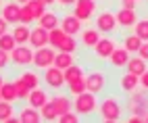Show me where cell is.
<instances>
[{
	"label": "cell",
	"instance_id": "obj_12",
	"mask_svg": "<svg viewBox=\"0 0 148 123\" xmlns=\"http://www.w3.org/2000/svg\"><path fill=\"white\" fill-rule=\"evenodd\" d=\"M117 23H119L121 27H134L136 21H138V13H136V8H125L121 6L119 11H117Z\"/></svg>",
	"mask_w": 148,
	"mask_h": 123
},
{
	"label": "cell",
	"instance_id": "obj_10",
	"mask_svg": "<svg viewBox=\"0 0 148 123\" xmlns=\"http://www.w3.org/2000/svg\"><path fill=\"white\" fill-rule=\"evenodd\" d=\"M117 48V44L113 42L111 38H100L96 42V46H94V54L98 56V58H102V60H106L108 56L113 54V50Z\"/></svg>",
	"mask_w": 148,
	"mask_h": 123
},
{
	"label": "cell",
	"instance_id": "obj_21",
	"mask_svg": "<svg viewBox=\"0 0 148 123\" xmlns=\"http://www.w3.org/2000/svg\"><path fill=\"white\" fill-rule=\"evenodd\" d=\"M52 102H54L58 115H63V113H67V111L73 109V100L69 98L67 94H56V96H52Z\"/></svg>",
	"mask_w": 148,
	"mask_h": 123
},
{
	"label": "cell",
	"instance_id": "obj_45",
	"mask_svg": "<svg viewBox=\"0 0 148 123\" xmlns=\"http://www.w3.org/2000/svg\"><path fill=\"white\" fill-rule=\"evenodd\" d=\"M56 2H58V4H63V6H73L77 0H56Z\"/></svg>",
	"mask_w": 148,
	"mask_h": 123
},
{
	"label": "cell",
	"instance_id": "obj_4",
	"mask_svg": "<svg viewBox=\"0 0 148 123\" xmlns=\"http://www.w3.org/2000/svg\"><path fill=\"white\" fill-rule=\"evenodd\" d=\"M54 56H56V52H54V48H48V46H42V48H36L34 50V67L36 69H48V67H52L54 65Z\"/></svg>",
	"mask_w": 148,
	"mask_h": 123
},
{
	"label": "cell",
	"instance_id": "obj_34",
	"mask_svg": "<svg viewBox=\"0 0 148 123\" xmlns=\"http://www.w3.org/2000/svg\"><path fill=\"white\" fill-rule=\"evenodd\" d=\"M63 73H65V81H67V84H71L73 79H77V77H82V75H84V69H82L79 65H75V63H73L71 67H67Z\"/></svg>",
	"mask_w": 148,
	"mask_h": 123
},
{
	"label": "cell",
	"instance_id": "obj_5",
	"mask_svg": "<svg viewBox=\"0 0 148 123\" xmlns=\"http://www.w3.org/2000/svg\"><path fill=\"white\" fill-rule=\"evenodd\" d=\"M42 79H44V84L48 86V88H52V90H61L67 81H65V73H63V69H58V67H48V69H44V75H42Z\"/></svg>",
	"mask_w": 148,
	"mask_h": 123
},
{
	"label": "cell",
	"instance_id": "obj_32",
	"mask_svg": "<svg viewBox=\"0 0 148 123\" xmlns=\"http://www.w3.org/2000/svg\"><path fill=\"white\" fill-rule=\"evenodd\" d=\"M67 86H69V94H71V96L82 94V92H86V90H88V86H86V75H82V77L73 79L71 84H67Z\"/></svg>",
	"mask_w": 148,
	"mask_h": 123
},
{
	"label": "cell",
	"instance_id": "obj_25",
	"mask_svg": "<svg viewBox=\"0 0 148 123\" xmlns=\"http://www.w3.org/2000/svg\"><path fill=\"white\" fill-rule=\"evenodd\" d=\"M0 96H2V100H6V102H17L19 100L13 81H4V84L0 86Z\"/></svg>",
	"mask_w": 148,
	"mask_h": 123
},
{
	"label": "cell",
	"instance_id": "obj_20",
	"mask_svg": "<svg viewBox=\"0 0 148 123\" xmlns=\"http://www.w3.org/2000/svg\"><path fill=\"white\" fill-rule=\"evenodd\" d=\"M29 36H32V27L25 23H17L13 27V38L17 44H29Z\"/></svg>",
	"mask_w": 148,
	"mask_h": 123
},
{
	"label": "cell",
	"instance_id": "obj_8",
	"mask_svg": "<svg viewBox=\"0 0 148 123\" xmlns=\"http://www.w3.org/2000/svg\"><path fill=\"white\" fill-rule=\"evenodd\" d=\"M86 86H88V92H92V94L98 96L106 88V75L102 71H92V73L86 77Z\"/></svg>",
	"mask_w": 148,
	"mask_h": 123
},
{
	"label": "cell",
	"instance_id": "obj_40",
	"mask_svg": "<svg viewBox=\"0 0 148 123\" xmlns=\"http://www.w3.org/2000/svg\"><path fill=\"white\" fill-rule=\"evenodd\" d=\"M8 60H11V54H8L6 50H2V48H0V71L8 67Z\"/></svg>",
	"mask_w": 148,
	"mask_h": 123
},
{
	"label": "cell",
	"instance_id": "obj_30",
	"mask_svg": "<svg viewBox=\"0 0 148 123\" xmlns=\"http://www.w3.org/2000/svg\"><path fill=\"white\" fill-rule=\"evenodd\" d=\"M56 50H61V52H71V54H75L77 52V40H75V36H65V40L61 42V46H58Z\"/></svg>",
	"mask_w": 148,
	"mask_h": 123
},
{
	"label": "cell",
	"instance_id": "obj_15",
	"mask_svg": "<svg viewBox=\"0 0 148 123\" xmlns=\"http://www.w3.org/2000/svg\"><path fill=\"white\" fill-rule=\"evenodd\" d=\"M127 60H130V52L121 46V48H115L113 50V54L108 56V63H111L113 69H123L127 65Z\"/></svg>",
	"mask_w": 148,
	"mask_h": 123
},
{
	"label": "cell",
	"instance_id": "obj_33",
	"mask_svg": "<svg viewBox=\"0 0 148 123\" xmlns=\"http://www.w3.org/2000/svg\"><path fill=\"white\" fill-rule=\"evenodd\" d=\"M19 77H21L23 81H25V84L29 86V90H34V88H38V86H40V75H38L36 73V71H23V73L21 75H19Z\"/></svg>",
	"mask_w": 148,
	"mask_h": 123
},
{
	"label": "cell",
	"instance_id": "obj_28",
	"mask_svg": "<svg viewBox=\"0 0 148 123\" xmlns=\"http://www.w3.org/2000/svg\"><path fill=\"white\" fill-rule=\"evenodd\" d=\"M40 115H42L44 121H56L58 119V113H56V107H54L52 100H48L46 104L40 109Z\"/></svg>",
	"mask_w": 148,
	"mask_h": 123
},
{
	"label": "cell",
	"instance_id": "obj_36",
	"mask_svg": "<svg viewBox=\"0 0 148 123\" xmlns=\"http://www.w3.org/2000/svg\"><path fill=\"white\" fill-rule=\"evenodd\" d=\"M136 36H140L142 38V42H148V19H142V21H140V19H138V21H136Z\"/></svg>",
	"mask_w": 148,
	"mask_h": 123
},
{
	"label": "cell",
	"instance_id": "obj_23",
	"mask_svg": "<svg viewBox=\"0 0 148 123\" xmlns=\"http://www.w3.org/2000/svg\"><path fill=\"white\" fill-rule=\"evenodd\" d=\"M38 25H42L44 29H54V27H58V15L52 13V11H46L38 19Z\"/></svg>",
	"mask_w": 148,
	"mask_h": 123
},
{
	"label": "cell",
	"instance_id": "obj_31",
	"mask_svg": "<svg viewBox=\"0 0 148 123\" xmlns=\"http://www.w3.org/2000/svg\"><path fill=\"white\" fill-rule=\"evenodd\" d=\"M29 11H32V15H34V19L38 21V19H40L44 13H46V4L42 2V0H29V2L25 4Z\"/></svg>",
	"mask_w": 148,
	"mask_h": 123
},
{
	"label": "cell",
	"instance_id": "obj_3",
	"mask_svg": "<svg viewBox=\"0 0 148 123\" xmlns=\"http://www.w3.org/2000/svg\"><path fill=\"white\" fill-rule=\"evenodd\" d=\"M11 63L15 67H27L34 63V48L27 44H17L11 50Z\"/></svg>",
	"mask_w": 148,
	"mask_h": 123
},
{
	"label": "cell",
	"instance_id": "obj_18",
	"mask_svg": "<svg viewBox=\"0 0 148 123\" xmlns=\"http://www.w3.org/2000/svg\"><path fill=\"white\" fill-rule=\"evenodd\" d=\"M125 67H127V71H130V73H134V75L140 77L144 71L148 69V63H146V60H144L140 54H138V56H130V60H127Z\"/></svg>",
	"mask_w": 148,
	"mask_h": 123
},
{
	"label": "cell",
	"instance_id": "obj_27",
	"mask_svg": "<svg viewBox=\"0 0 148 123\" xmlns=\"http://www.w3.org/2000/svg\"><path fill=\"white\" fill-rule=\"evenodd\" d=\"M65 32H63V29L61 27H54V29H48V44H50L52 48H58V46H61V42H63V40H65Z\"/></svg>",
	"mask_w": 148,
	"mask_h": 123
},
{
	"label": "cell",
	"instance_id": "obj_16",
	"mask_svg": "<svg viewBox=\"0 0 148 123\" xmlns=\"http://www.w3.org/2000/svg\"><path fill=\"white\" fill-rule=\"evenodd\" d=\"M40 119H42L40 109H36L32 104H27V107H23L21 111H19V121L21 123H38Z\"/></svg>",
	"mask_w": 148,
	"mask_h": 123
},
{
	"label": "cell",
	"instance_id": "obj_48",
	"mask_svg": "<svg viewBox=\"0 0 148 123\" xmlns=\"http://www.w3.org/2000/svg\"><path fill=\"white\" fill-rule=\"evenodd\" d=\"M2 84H4V77H2V75H0V86H2Z\"/></svg>",
	"mask_w": 148,
	"mask_h": 123
},
{
	"label": "cell",
	"instance_id": "obj_35",
	"mask_svg": "<svg viewBox=\"0 0 148 123\" xmlns=\"http://www.w3.org/2000/svg\"><path fill=\"white\" fill-rule=\"evenodd\" d=\"M13 84H15V90H17V98H19V100H27L29 92H32V90H29V86L25 84V81H23L21 77H17V79L13 81Z\"/></svg>",
	"mask_w": 148,
	"mask_h": 123
},
{
	"label": "cell",
	"instance_id": "obj_41",
	"mask_svg": "<svg viewBox=\"0 0 148 123\" xmlns=\"http://www.w3.org/2000/svg\"><path fill=\"white\" fill-rule=\"evenodd\" d=\"M138 54H140L146 63H148V42H142V46L138 48Z\"/></svg>",
	"mask_w": 148,
	"mask_h": 123
},
{
	"label": "cell",
	"instance_id": "obj_19",
	"mask_svg": "<svg viewBox=\"0 0 148 123\" xmlns=\"http://www.w3.org/2000/svg\"><path fill=\"white\" fill-rule=\"evenodd\" d=\"M138 86H140V77L134 75V73H130V71L119 77V88L123 92H134V90H138Z\"/></svg>",
	"mask_w": 148,
	"mask_h": 123
},
{
	"label": "cell",
	"instance_id": "obj_7",
	"mask_svg": "<svg viewBox=\"0 0 148 123\" xmlns=\"http://www.w3.org/2000/svg\"><path fill=\"white\" fill-rule=\"evenodd\" d=\"M117 27H119V23H117V17L115 13L111 11H104L96 17V29L98 32H102V34H113L117 32Z\"/></svg>",
	"mask_w": 148,
	"mask_h": 123
},
{
	"label": "cell",
	"instance_id": "obj_42",
	"mask_svg": "<svg viewBox=\"0 0 148 123\" xmlns=\"http://www.w3.org/2000/svg\"><path fill=\"white\" fill-rule=\"evenodd\" d=\"M140 86H142L144 90H148V69H146L144 73L140 75Z\"/></svg>",
	"mask_w": 148,
	"mask_h": 123
},
{
	"label": "cell",
	"instance_id": "obj_11",
	"mask_svg": "<svg viewBox=\"0 0 148 123\" xmlns=\"http://www.w3.org/2000/svg\"><path fill=\"white\" fill-rule=\"evenodd\" d=\"M0 11H2V17L6 19V23L8 25H17L19 23V11H21V4L19 2H6L0 6Z\"/></svg>",
	"mask_w": 148,
	"mask_h": 123
},
{
	"label": "cell",
	"instance_id": "obj_17",
	"mask_svg": "<svg viewBox=\"0 0 148 123\" xmlns=\"http://www.w3.org/2000/svg\"><path fill=\"white\" fill-rule=\"evenodd\" d=\"M27 102H29L32 107H36V109H42L46 102H48V94H46V90H42L40 86L34 88L32 92H29V96H27Z\"/></svg>",
	"mask_w": 148,
	"mask_h": 123
},
{
	"label": "cell",
	"instance_id": "obj_47",
	"mask_svg": "<svg viewBox=\"0 0 148 123\" xmlns=\"http://www.w3.org/2000/svg\"><path fill=\"white\" fill-rule=\"evenodd\" d=\"M15 2H19V4H27L29 0H15Z\"/></svg>",
	"mask_w": 148,
	"mask_h": 123
},
{
	"label": "cell",
	"instance_id": "obj_38",
	"mask_svg": "<svg viewBox=\"0 0 148 123\" xmlns=\"http://www.w3.org/2000/svg\"><path fill=\"white\" fill-rule=\"evenodd\" d=\"M36 21L34 19V15H32V11L25 6V4H21V11H19V23H25V25H32Z\"/></svg>",
	"mask_w": 148,
	"mask_h": 123
},
{
	"label": "cell",
	"instance_id": "obj_49",
	"mask_svg": "<svg viewBox=\"0 0 148 123\" xmlns=\"http://www.w3.org/2000/svg\"><path fill=\"white\" fill-rule=\"evenodd\" d=\"M136 2H142V0H136Z\"/></svg>",
	"mask_w": 148,
	"mask_h": 123
},
{
	"label": "cell",
	"instance_id": "obj_26",
	"mask_svg": "<svg viewBox=\"0 0 148 123\" xmlns=\"http://www.w3.org/2000/svg\"><path fill=\"white\" fill-rule=\"evenodd\" d=\"M142 46V38L140 36H136V34H130V36H125L123 38V48L127 50V52H138V48Z\"/></svg>",
	"mask_w": 148,
	"mask_h": 123
},
{
	"label": "cell",
	"instance_id": "obj_43",
	"mask_svg": "<svg viewBox=\"0 0 148 123\" xmlns=\"http://www.w3.org/2000/svg\"><path fill=\"white\" fill-rule=\"evenodd\" d=\"M6 29H8V23H6V19L0 15V36L2 34H6Z\"/></svg>",
	"mask_w": 148,
	"mask_h": 123
},
{
	"label": "cell",
	"instance_id": "obj_29",
	"mask_svg": "<svg viewBox=\"0 0 148 123\" xmlns=\"http://www.w3.org/2000/svg\"><path fill=\"white\" fill-rule=\"evenodd\" d=\"M15 109H13V102H6V100H0V123H8L11 121Z\"/></svg>",
	"mask_w": 148,
	"mask_h": 123
},
{
	"label": "cell",
	"instance_id": "obj_2",
	"mask_svg": "<svg viewBox=\"0 0 148 123\" xmlns=\"http://www.w3.org/2000/svg\"><path fill=\"white\" fill-rule=\"evenodd\" d=\"M98 113H100V119L102 121H119L121 119V113H123V109H121V104L117 102V98H113V96H106L102 102H100V107H98Z\"/></svg>",
	"mask_w": 148,
	"mask_h": 123
},
{
	"label": "cell",
	"instance_id": "obj_44",
	"mask_svg": "<svg viewBox=\"0 0 148 123\" xmlns=\"http://www.w3.org/2000/svg\"><path fill=\"white\" fill-rule=\"evenodd\" d=\"M121 4H123L125 8H136L138 2H136V0H121Z\"/></svg>",
	"mask_w": 148,
	"mask_h": 123
},
{
	"label": "cell",
	"instance_id": "obj_50",
	"mask_svg": "<svg viewBox=\"0 0 148 123\" xmlns=\"http://www.w3.org/2000/svg\"><path fill=\"white\" fill-rule=\"evenodd\" d=\"M0 6H2V0H0Z\"/></svg>",
	"mask_w": 148,
	"mask_h": 123
},
{
	"label": "cell",
	"instance_id": "obj_46",
	"mask_svg": "<svg viewBox=\"0 0 148 123\" xmlns=\"http://www.w3.org/2000/svg\"><path fill=\"white\" fill-rule=\"evenodd\" d=\"M42 2H44L46 6H52V4H56V0H42Z\"/></svg>",
	"mask_w": 148,
	"mask_h": 123
},
{
	"label": "cell",
	"instance_id": "obj_51",
	"mask_svg": "<svg viewBox=\"0 0 148 123\" xmlns=\"http://www.w3.org/2000/svg\"><path fill=\"white\" fill-rule=\"evenodd\" d=\"M0 100H2V96H0Z\"/></svg>",
	"mask_w": 148,
	"mask_h": 123
},
{
	"label": "cell",
	"instance_id": "obj_22",
	"mask_svg": "<svg viewBox=\"0 0 148 123\" xmlns=\"http://www.w3.org/2000/svg\"><path fill=\"white\" fill-rule=\"evenodd\" d=\"M98 40H100V32H98V29L90 27V29H84V32H82V44L86 48H94Z\"/></svg>",
	"mask_w": 148,
	"mask_h": 123
},
{
	"label": "cell",
	"instance_id": "obj_1",
	"mask_svg": "<svg viewBox=\"0 0 148 123\" xmlns=\"http://www.w3.org/2000/svg\"><path fill=\"white\" fill-rule=\"evenodd\" d=\"M73 107H75V113L79 117H90L92 113H96V109H98L96 94H92V92H88V90L82 92V94H75Z\"/></svg>",
	"mask_w": 148,
	"mask_h": 123
},
{
	"label": "cell",
	"instance_id": "obj_14",
	"mask_svg": "<svg viewBox=\"0 0 148 123\" xmlns=\"http://www.w3.org/2000/svg\"><path fill=\"white\" fill-rule=\"evenodd\" d=\"M29 46H32V48L48 46V29H44L42 25L34 27L32 29V36H29Z\"/></svg>",
	"mask_w": 148,
	"mask_h": 123
},
{
	"label": "cell",
	"instance_id": "obj_24",
	"mask_svg": "<svg viewBox=\"0 0 148 123\" xmlns=\"http://www.w3.org/2000/svg\"><path fill=\"white\" fill-rule=\"evenodd\" d=\"M75 63V56L71 54V52H61L58 50L56 52V56H54V67H58V69H67V67H71Z\"/></svg>",
	"mask_w": 148,
	"mask_h": 123
},
{
	"label": "cell",
	"instance_id": "obj_9",
	"mask_svg": "<svg viewBox=\"0 0 148 123\" xmlns=\"http://www.w3.org/2000/svg\"><path fill=\"white\" fill-rule=\"evenodd\" d=\"M130 104H127V109H130L132 113H136V115H144V113H148V96L142 94V92H130Z\"/></svg>",
	"mask_w": 148,
	"mask_h": 123
},
{
	"label": "cell",
	"instance_id": "obj_39",
	"mask_svg": "<svg viewBox=\"0 0 148 123\" xmlns=\"http://www.w3.org/2000/svg\"><path fill=\"white\" fill-rule=\"evenodd\" d=\"M58 121L61 123H77L79 121V115L73 113V111H67V113H63V115H58Z\"/></svg>",
	"mask_w": 148,
	"mask_h": 123
},
{
	"label": "cell",
	"instance_id": "obj_37",
	"mask_svg": "<svg viewBox=\"0 0 148 123\" xmlns=\"http://www.w3.org/2000/svg\"><path fill=\"white\" fill-rule=\"evenodd\" d=\"M17 46V42H15V38H13V34H2V36H0V48H2V50H6V52L8 54H11V50Z\"/></svg>",
	"mask_w": 148,
	"mask_h": 123
},
{
	"label": "cell",
	"instance_id": "obj_6",
	"mask_svg": "<svg viewBox=\"0 0 148 123\" xmlns=\"http://www.w3.org/2000/svg\"><path fill=\"white\" fill-rule=\"evenodd\" d=\"M73 15L79 19V21H90V19L96 15V0H77L73 4Z\"/></svg>",
	"mask_w": 148,
	"mask_h": 123
},
{
	"label": "cell",
	"instance_id": "obj_13",
	"mask_svg": "<svg viewBox=\"0 0 148 123\" xmlns=\"http://www.w3.org/2000/svg\"><path fill=\"white\" fill-rule=\"evenodd\" d=\"M58 27H61L65 34H69V36H77V34L82 32V21H79L75 15H67V17L61 19Z\"/></svg>",
	"mask_w": 148,
	"mask_h": 123
}]
</instances>
